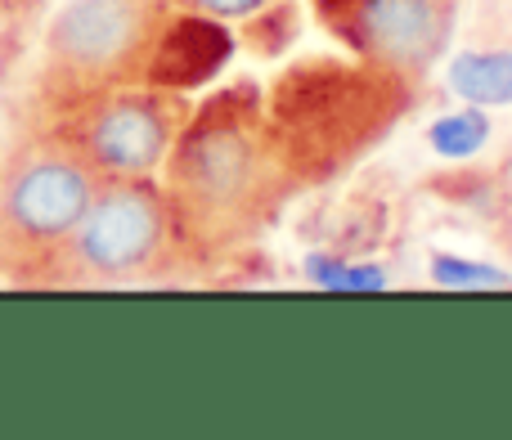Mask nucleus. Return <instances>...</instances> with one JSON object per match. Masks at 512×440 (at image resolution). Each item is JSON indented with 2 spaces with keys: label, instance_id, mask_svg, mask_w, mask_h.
Returning <instances> with one entry per match:
<instances>
[{
  "label": "nucleus",
  "instance_id": "39448f33",
  "mask_svg": "<svg viewBox=\"0 0 512 440\" xmlns=\"http://www.w3.org/2000/svg\"><path fill=\"white\" fill-rule=\"evenodd\" d=\"M176 252L167 194L153 176L104 180L72 243L54 261V283H131Z\"/></svg>",
  "mask_w": 512,
  "mask_h": 440
},
{
  "label": "nucleus",
  "instance_id": "1a4fd4ad",
  "mask_svg": "<svg viewBox=\"0 0 512 440\" xmlns=\"http://www.w3.org/2000/svg\"><path fill=\"white\" fill-rule=\"evenodd\" d=\"M450 90L468 104H512V32H477L450 63Z\"/></svg>",
  "mask_w": 512,
  "mask_h": 440
},
{
  "label": "nucleus",
  "instance_id": "6e6552de",
  "mask_svg": "<svg viewBox=\"0 0 512 440\" xmlns=\"http://www.w3.org/2000/svg\"><path fill=\"white\" fill-rule=\"evenodd\" d=\"M230 50H234V41L221 27V18L194 14V9H176L171 23L162 27V36H158V50H153L144 86H162V90L203 86V81H212L216 72H221Z\"/></svg>",
  "mask_w": 512,
  "mask_h": 440
},
{
  "label": "nucleus",
  "instance_id": "9d476101",
  "mask_svg": "<svg viewBox=\"0 0 512 440\" xmlns=\"http://www.w3.org/2000/svg\"><path fill=\"white\" fill-rule=\"evenodd\" d=\"M180 9H194V14L221 18V23H243V18H261L270 14L279 0H176Z\"/></svg>",
  "mask_w": 512,
  "mask_h": 440
},
{
  "label": "nucleus",
  "instance_id": "0eeeda50",
  "mask_svg": "<svg viewBox=\"0 0 512 440\" xmlns=\"http://www.w3.org/2000/svg\"><path fill=\"white\" fill-rule=\"evenodd\" d=\"M324 32L346 54L423 81L445 59L459 0H310Z\"/></svg>",
  "mask_w": 512,
  "mask_h": 440
},
{
  "label": "nucleus",
  "instance_id": "7ed1b4c3",
  "mask_svg": "<svg viewBox=\"0 0 512 440\" xmlns=\"http://www.w3.org/2000/svg\"><path fill=\"white\" fill-rule=\"evenodd\" d=\"M176 0H68L50 18L41 54V99L54 113L149 77Z\"/></svg>",
  "mask_w": 512,
  "mask_h": 440
},
{
  "label": "nucleus",
  "instance_id": "20e7f679",
  "mask_svg": "<svg viewBox=\"0 0 512 440\" xmlns=\"http://www.w3.org/2000/svg\"><path fill=\"white\" fill-rule=\"evenodd\" d=\"M99 185L104 176L59 135L9 153L0 167V261L18 279H50Z\"/></svg>",
  "mask_w": 512,
  "mask_h": 440
},
{
  "label": "nucleus",
  "instance_id": "f257e3e1",
  "mask_svg": "<svg viewBox=\"0 0 512 440\" xmlns=\"http://www.w3.org/2000/svg\"><path fill=\"white\" fill-rule=\"evenodd\" d=\"M176 252L194 261H225L274 229L297 185L274 153L261 86L216 90L180 122L162 162Z\"/></svg>",
  "mask_w": 512,
  "mask_h": 440
},
{
  "label": "nucleus",
  "instance_id": "f03ea898",
  "mask_svg": "<svg viewBox=\"0 0 512 440\" xmlns=\"http://www.w3.org/2000/svg\"><path fill=\"white\" fill-rule=\"evenodd\" d=\"M418 81L355 54H310L261 90L274 153L297 189H319L360 167L414 108Z\"/></svg>",
  "mask_w": 512,
  "mask_h": 440
},
{
  "label": "nucleus",
  "instance_id": "9b49d317",
  "mask_svg": "<svg viewBox=\"0 0 512 440\" xmlns=\"http://www.w3.org/2000/svg\"><path fill=\"white\" fill-rule=\"evenodd\" d=\"M477 32H512V0H477Z\"/></svg>",
  "mask_w": 512,
  "mask_h": 440
},
{
  "label": "nucleus",
  "instance_id": "423d86ee",
  "mask_svg": "<svg viewBox=\"0 0 512 440\" xmlns=\"http://www.w3.org/2000/svg\"><path fill=\"white\" fill-rule=\"evenodd\" d=\"M185 113L189 108L176 99V90L122 86L68 108L59 140L72 144L104 180L158 176Z\"/></svg>",
  "mask_w": 512,
  "mask_h": 440
}]
</instances>
